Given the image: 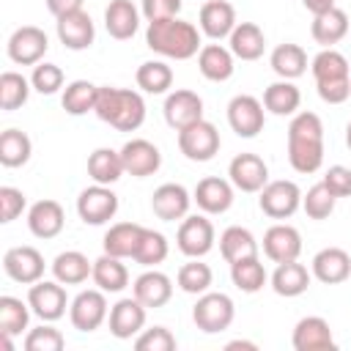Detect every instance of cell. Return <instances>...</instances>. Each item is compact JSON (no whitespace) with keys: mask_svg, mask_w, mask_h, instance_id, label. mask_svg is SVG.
Masks as SVG:
<instances>
[{"mask_svg":"<svg viewBox=\"0 0 351 351\" xmlns=\"http://www.w3.org/2000/svg\"><path fill=\"white\" fill-rule=\"evenodd\" d=\"M288 162L296 173H315L324 165V123L315 112H296L288 123Z\"/></svg>","mask_w":351,"mask_h":351,"instance_id":"obj_1","label":"cell"},{"mask_svg":"<svg viewBox=\"0 0 351 351\" xmlns=\"http://www.w3.org/2000/svg\"><path fill=\"white\" fill-rule=\"evenodd\" d=\"M145 44L151 52L170 58V60H189L200 52V30L192 22H184L178 16L148 22Z\"/></svg>","mask_w":351,"mask_h":351,"instance_id":"obj_2","label":"cell"},{"mask_svg":"<svg viewBox=\"0 0 351 351\" xmlns=\"http://www.w3.org/2000/svg\"><path fill=\"white\" fill-rule=\"evenodd\" d=\"M93 112L99 115V121L110 123L118 132H137L145 121V101L132 88L99 85Z\"/></svg>","mask_w":351,"mask_h":351,"instance_id":"obj_3","label":"cell"},{"mask_svg":"<svg viewBox=\"0 0 351 351\" xmlns=\"http://www.w3.org/2000/svg\"><path fill=\"white\" fill-rule=\"evenodd\" d=\"M233 318H236V304L222 291H206V293H200L197 302H195V307H192V321L206 335L225 332L233 324Z\"/></svg>","mask_w":351,"mask_h":351,"instance_id":"obj_4","label":"cell"},{"mask_svg":"<svg viewBox=\"0 0 351 351\" xmlns=\"http://www.w3.org/2000/svg\"><path fill=\"white\" fill-rule=\"evenodd\" d=\"M176 140H178V151L189 162H208V159H214L219 154V145H222L217 126L211 121H206V118L184 126Z\"/></svg>","mask_w":351,"mask_h":351,"instance_id":"obj_5","label":"cell"},{"mask_svg":"<svg viewBox=\"0 0 351 351\" xmlns=\"http://www.w3.org/2000/svg\"><path fill=\"white\" fill-rule=\"evenodd\" d=\"M214 241H217V233H214V225L206 214H186L178 225V233H176V247L186 255V258H203L214 250Z\"/></svg>","mask_w":351,"mask_h":351,"instance_id":"obj_6","label":"cell"},{"mask_svg":"<svg viewBox=\"0 0 351 351\" xmlns=\"http://www.w3.org/2000/svg\"><path fill=\"white\" fill-rule=\"evenodd\" d=\"M228 123L230 129L244 137V140H252L263 132V123H266V107L261 99L250 96V93H239L228 101Z\"/></svg>","mask_w":351,"mask_h":351,"instance_id":"obj_7","label":"cell"},{"mask_svg":"<svg viewBox=\"0 0 351 351\" xmlns=\"http://www.w3.org/2000/svg\"><path fill=\"white\" fill-rule=\"evenodd\" d=\"M258 206L266 217L271 219H288L302 208V189L293 181H269L261 192H258Z\"/></svg>","mask_w":351,"mask_h":351,"instance_id":"obj_8","label":"cell"},{"mask_svg":"<svg viewBox=\"0 0 351 351\" xmlns=\"http://www.w3.org/2000/svg\"><path fill=\"white\" fill-rule=\"evenodd\" d=\"M110 315V307H107V296L101 288H88V291H80L71 304H69V321L74 329L80 332H93L99 329Z\"/></svg>","mask_w":351,"mask_h":351,"instance_id":"obj_9","label":"cell"},{"mask_svg":"<svg viewBox=\"0 0 351 351\" xmlns=\"http://www.w3.org/2000/svg\"><path fill=\"white\" fill-rule=\"evenodd\" d=\"M27 304H30V310H33L36 318L52 324V321H58V318L66 315V307L71 302L66 296L63 282H58V280H38L27 291Z\"/></svg>","mask_w":351,"mask_h":351,"instance_id":"obj_10","label":"cell"},{"mask_svg":"<svg viewBox=\"0 0 351 351\" xmlns=\"http://www.w3.org/2000/svg\"><path fill=\"white\" fill-rule=\"evenodd\" d=\"M5 49H8V58H11L16 66H36V63L44 60V55H47V49H49V38H47V33H44L41 27H36V25H22V27H16V30L11 33Z\"/></svg>","mask_w":351,"mask_h":351,"instance_id":"obj_11","label":"cell"},{"mask_svg":"<svg viewBox=\"0 0 351 351\" xmlns=\"http://www.w3.org/2000/svg\"><path fill=\"white\" fill-rule=\"evenodd\" d=\"M77 214L85 225H104L118 214V195L104 184H93L80 192Z\"/></svg>","mask_w":351,"mask_h":351,"instance_id":"obj_12","label":"cell"},{"mask_svg":"<svg viewBox=\"0 0 351 351\" xmlns=\"http://www.w3.org/2000/svg\"><path fill=\"white\" fill-rule=\"evenodd\" d=\"M44 255L30 247V244H22V247H11L5 255H3V271L8 280L14 282H22V285H33L38 280H44Z\"/></svg>","mask_w":351,"mask_h":351,"instance_id":"obj_13","label":"cell"},{"mask_svg":"<svg viewBox=\"0 0 351 351\" xmlns=\"http://www.w3.org/2000/svg\"><path fill=\"white\" fill-rule=\"evenodd\" d=\"M145 304L137 299V296H126V299H118L112 307H110V315H107V324H110V335L118 337V340H132L143 332L145 326Z\"/></svg>","mask_w":351,"mask_h":351,"instance_id":"obj_14","label":"cell"},{"mask_svg":"<svg viewBox=\"0 0 351 351\" xmlns=\"http://www.w3.org/2000/svg\"><path fill=\"white\" fill-rule=\"evenodd\" d=\"M55 33L60 38V44L71 52H82L93 44L96 38V27H93V19L88 11H69L63 16H55Z\"/></svg>","mask_w":351,"mask_h":351,"instance_id":"obj_15","label":"cell"},{"mask_svg":"<svg viewBox=\"0 0 351 351\" xmlns=\"http://www.w3.org/2000/svg\"><path fill=\"white\" fill-rule=\"evenodd\" d=\"M228 178L239 192H261L269 184V167L258 154H236L228 165Z\"/></svg>","mask_w":351,"mask_h":351,"instance_id":"obj_16","label":"cell"},{"mask_svg":"<svg viewBox=\"0 0 351 351\" xmlns=\"http://www.w3.org/2000/svg\"><path fill=\"white\" fill-rule=\"evenodd\" d=\"M121 159H123V170L134 178H148L162 167L159 148L145 137H132L129 143H123Z\"/></svg>","mask_w":351,"mask_h":351,"instance_id":"obj_17","label":"cell"},{"mask_svg":"<svg viewBox=\"0 0 351 351\" xmlns=\"http://www.w3.org/2000/svg\"><path fill=\"white\" fill-rule=\"evenodd\" d=\"M189 206H192V195L184 184H162L154 189L151 195V211L156 214V219L162 222H176V219H184L189 214Z\"/></svg>","mask_w":351,"mask_h":351,"instance_id":"obj_18","label":"cell"},{"mask_svg":"<svg viewBox=\"0 0 351 351\" xmlns=\"http://www.w3.org/2000/svg\"><path fill=\"white\" fill-rule=\"evenodd\" d=\"M233 184L230 178H219V176H206L197 181L192 200L197 203V208L203 214H225L233 206Z\"/></svg>","mask_w":351,"mask_h":351,"instance_id":"obj_19","label":"cell"},{"mask_svg":"<svg viewBox=\"0 0 351 351\" xmlns=\"http://www.w3.org/2000/svg\"><path fill=\"white\" fill-rule=\"evenodd\" d=\"M299 252H302V236L293 225L277 222L263 233V255L271 263L299 261Z\"/></svg>","mask_w":351,"mask_h":351,"instance_id":"obj_20","label":"cell"},{"mask_svg":"<svg viewBox=\"0 0 351 351\" xmlns=\"http://www.w3.org/2000/svg\"><path fill=\"white\" fill-rule=\"evenodd\" d=\"M291 346L296 351H329V348H335L329 321L321 318V315L299 318L296 326H293V335H291Z\"/></svg>","mask_w":351,"mask_h":351,"instance_id":"obj_21","label":"cell"},{"mask_svg":"<svg viewBox=\"0 0 351 351\" xmlns=\"http://www.w3.org/2000/svg\"><path fill=\"white\" fill-rule=\"evenodd\" d=\"M310 271L324 285H340L351 277V255L340 247H324L313 255Z\"/></svg>","mask_w":351,"mask_h":351,"instance_id":"obj_22","label":"cell"},{"mask_svg":"<svg viewBox=\"0 0 351 351\" xmlns=\"http://www.w3.org/2000/svg\"><path fill=\"white\" fill-rule=\"evenodd\" d=\"M162 112H165L167 126L176 129V132H181L184 126H189V123H195V121L203 118V99H200L195 90L181 88V90L167 93Z\"/></svg>","mask_w":351,"mask_h":351,"instance_id":"obj_23","label":"cell"},{"mask_svg":"<svg viewBox=\"0 0 351 351\" xmlns=\"http://www.w3.org/2000/svg\"><path fill=\"white\" fill-rule=\"evenodd\" d=\"M197 25H200V33L203 36H208L211 41H222L239 25L236 22V8L228 0H208V3L200 5Z\"/></svg>","mask_w":351,"mask_h":351,"instance_id":"obj_24","label":"cell"},{"mask_svg":"<svg viewBox=\"0 0 351 351\" xmlns=\"http://www.w3.org/2000/svg\"><path fill=\"white\" fill-rule=\"evenodd\" d=\"M63 225H66V211L58 200H38L27 208V228L36 239H55L63 233Z\"/></svg>","mask_w":351,"mask_h":351,"instance_id":"obj_25","label":"cell"},{"mask_svg":"<svg viewBox=\"0 0 351 351\" xmlns=\"http://www.w3.org/2000/svg\"><path fill=\"white\" fill-rule=\"evenodd\" d=\"M132 293L145 304V307H165L167 302H170V296H173V280L165 274V271H159V269H145L137 280H134V285H132Z\"/></svg>","mask_w":351,"mask_h":351,"instance_id":"obj_26","label":"cell"},{"mask_svg":"<svg viewBox=\"0 0 351 351\" xmlns=\"http://www.w3.org/2000/svg\"><path fill=\"white\" fill-rule=\"evenodd\" d=\"M310 280H313V271H307V266H304V263H299V261L277 263L274 274L269 277L271 291H274L277 296H285V299L302 296V293L310 288Z\"/></svg>","mask_w":351,"mask_h":351,"instance_id":"obj_27","label":"cell"},{"mask_svg":"<svg viewBox=\"0 0 351 351\" xmlns=\"http://www.w3.org/2000/svg\"><path fill=\"white\" fill-rule=\"evenodd\" d=\"M236 55L230 52V47L222 44H206L197 52V69L208 82H225L233 77L236 66H233Z\"/></svg>","mask_w":351,"mask_h":351,"instance_id":"obj_28","label":"cell"},{"mask_svg":"<svg viewBox=\"0 0 351 351\" xmlns=\"http://www.w3.org/2000/svg\"><path fill=\"white\" fill-rule=\"evenodd\" d=\"M104 27L115 41H126L140 27V11L132 0H110L104 8Z\"/></svg>","mask_w":351,"mask_h":351,"instance_id":"obj_29","label":"cell"},{"mask_svg":"<svg viewBox=\"0 0 351 351\" xmlns=\"http://www.w3.org/2000/svg\"><path fill=\"white\" fill-rule=\"evenodd\" d=\"M348 33V14L343 8H329L324 14H315L313 16V25H310V36L315 44H321L324 49L326 47H335L337 41H343Z\"/></svg>","mask_w":351,"mask_h":351,"instance_id":"obj_30","label":"cell"},{"mask_svg":"<svg viewBox=\"0 0 351 351\" xmlns=\"http://www.w3.org/2000/svg\"><path fill=\"white\" fill-rule=\"evenodd\" d=\"M228 47L239 60H258L266 49V36L255 22H239L228 36Z\"/></svg>","mask_w":351,"mask_h":351,"instance_id":"obj_31","label":"cell"},{"mask_svg":"<svg viewBox=\"0 0 351 351\" xmlns=\"http://www.w3.org/2000/svg\"><path fill=\"white\" fill-rule=\"evenodd\" d=\"M90 274H93V261H88V255H82L80 250H66L52 261V277L63 285H82Z\"/></svg>","mask_w":351,"mask_h":351,"instance_id":"obj_32","label":"cell"},{"mask_svg":"<svg viewBox=\"0 0 351 351\" xmlns=\"http://www.w3.org/2000/svg\"><path fill=\"white\" fill-rule=\"evenodd\" d=\"M143 225L137 222H115L110 225V230L104 233V252L107 255H115V258H134V250L143 239Z\"/></svg>","mask_w":351,"mask_h":351,"instance_id":"obj_33","label":"cell"},{"mask_svg":"<svg viewBox=\"0 0 351 351\" xmlns=\"http://www.w3.org/2000/svg\"><path fill=\"white\" fill-rule=\"evenodd\" d=\"M93 282L96 288H101L104 293H121L129 285V269L123 266V258L115 255H101L93 261Z\"/></svg>","mask_w":351,"mask_h":351,"instance_id":"obj_34","label":"cell"},{"mask_svg":"<svg viewBox=\"0 0 351 351\" xmlns=\"http://www.w3.org/2000/svg\"><path fill=\"white\" fill-rule=\"evenodd\" d=\"M269 66L280 80H299L307 71V52L299 44H277L271 49Z\"/></svg>","mask_w":351,"mask_h":351,"instance_id":"obj_35","label":"cell"},{"mask_svg":"<svg viewBox=\"0 0 351 351\" xmlns=\"http://www.w3.org/2000/svg\"><path fill=\"white\" fill-rule=\"evenodd\" d=\"M123 173H126L123 159H121V151H115V148H96L88 156V176L93 178V184L112 186Z\"/></svg>","mask_w":351,"mask_h":351,"instance_id":"obj_36","label":"cell"},{"mask_svg":"<svg viewBox=\"0 0 351 351\" xmlns=\"http://www.w3.org/2000/svg\"><path fill=\"white\" fill-rule=\"evenodd\" d=\"M302 104V93L293 85V80H277L263 90V107L271 115H293Z\"/></svg>","mask_w":351,"mask_h":351,"instance_id":"obj_37","label":"cell"},{"mask_svg":"<svg viewBox=\"0 0 351 351\" xmlns=\"http://www.w3.org/2000/svg\"><path fill=\"white\" fill-rule=\"evenodd\" d=\"M219 252L228 263H233V261L258 255V241H255L252 230H247L241 225H230L219 233Z\"/></svg>","mask_w":351,"mask_h":351,"instance_id":"obj_38","label":"cell"},{"mask_svg":"<svg viewBox=\"0 0 351 351\" xmlns=\"http://www.w3.org/2000/svg\"><path fill=\"white\" fill-rule=\"evenodd\" d=\"M230 280L241 293H258L269 282V274H266V266L261 263V258L250 255V258L230 263Z\"/></svg>","mask_w":351,"mask_h":351,"instance_id":"obj_39","label":"cell"},{"mask_svg":"<svg viewBox=\"0 0 351 351\" xmlns=\"http://www.w3.org/2000/svg\"><path fill=\"white\" fill-rule=\"evenodd\" d=\"M134 80H137V88L143 93L159 96V93H167L173 88V69L165 60H145L137 66Z\"/></svg>","mask_w":351,"mask_h":351,"instance_id":"obj_40","label":"cell"},{"mask_svg":"<svg viewBox=\"0 0 351 351\" xmlns=\"http://www.w3.org/2000/svg\"><path fill=\"white\" fill-rule=\"evenodd\" d=\"M33 143L22 129H5L0 134V165L3 167H22L30 162Z\"/></svg>","mask_w":351,"mask_h":351,"instance_id":"obj_41","label":"cell"},{"mask_svg":"<svg viewBox=\"0 0 351 351\" xmlns=\"http://www.w3.org/2000/svg\"><path fill=\"white\" fill-rule=\"evenodd\" d=\"M96 93H99V85L88 82V80H74L66 85L63 96H60V104L69 115H85V112H93L96 107Z\"/></svg>","mask_w":351,"mask_h":351,"instance_id":"obj_42","label":"cell"},{"mask_svg":"<svg viewBox=\"0 0 351 351\" xmlns=\"http://www.w3.org/2000/svg\"><path fill=\"white\" fill-rule=\"evenodd\" d=\"M176 282H178V288H181L184 293L200 296V293H206V291L211 288V282H214V271H211V266L203 263L200 258H189V261L178 269Z\"/></svg>","mask_w":351,"mask_h":351,"instance_id":"obj_43","label":"cell"},{"mask_svg":"<svg viewBox=\"0 0 351 351\" xmlns=\"http://www.w3.org/2000/svg\"><path fill=\"white\" fill-rule=\"evenodd\" d=\"M30 304L16 296H0V335H22L30 321Z\"/></svg>","mask_w":351,"mask_h":351,"instance_id":"obj_44","label":"cell"},{"mask_svg":"<svg viewBox=\"0 0 351 351\" xmlns=\"http://www.w3.org/2000/svg\"><path fill=\"white\" fill-rule=\"evenodd\" d=\"M310 71H313L315 82H324V80H346V77H351V66H348L346 55L337 52V49H332V47L321 49V52L313 58Z\"/></svg>","mask_w":351,"mask_h":351,"instance_id":"obj_45","label":"cell"},{"mask_svg":"<svg viewBox=\"0 0 351 351\" xmlns=\"http://www.w3.org/2000/svg\"><path fill=\"white\" fill-rule=\"evenodd\" d=\"M30 90H33L30 80H25L19 71H3L0 74V110L5 112L19 110L27 101Z\"/></svg>","mask_w":351,"mask_h":351,"instance_id":"obj_46","label":"cell"},{"mask_svg":"<svg viewBox=\"0 0 351 351\" xmlns=\"http://www.w3.org/2000/svg\"><path fill=\"white\" fill-rule=\"evenodd\" d=\"M167 252H170V244H167L165 233L145 228L132 261H137V263H140V266H145V269H156V266L167 258Z\"/></svg>","mask_w":351,"mask_h":351,"instance_id":"obj_47","label":"cell"},{"mask_svg":"<svg viewBox=\"0 0 351 351\" xmlns=\"http://www.w3.org/2000/svg\"><path fill=\"white\" fill-rule=\"evenodd\" d=\"M335 203H337V197L329 192V186L324 181L313 184L307 189V195H302V208H304V214L310 219H326V217H332Z\"/></svg>","mask_w":351,"mask_h":351,"instance_id":"obj_48","label":"cell"},{"mask_svg":"<svg viewBox=\"0 0 351 351\" xmlns=\"http://www.w3.org/2000/svg\"><path fill=\"white\" fill-rule=\"evenodd\" d=\"M63 69L60 66H55V63H47V60H41V63H36L33 66V74H30V85H33V90H38L41 96H52V93H58L60 88H63Z\"/></svg>","mask_w":351,"mask_h":351,"instance_id":"obj_49","label":"cell"},{"mask_svg":"<svg viewBox=\"0 0 351 351\" xmlns=\"http://www.w3.org/2000/svg\"><path fill=\"white\" fill-rule=\"evenodd\" d=\"M66 346V337L60 335V329L49 326V321H44L36 329H27L25 335V351H60Z\"/></svg>","mask_w":351,"mask_h":351,"instance_id":"obj_50","label":"cell"},{"mask_svg":"<svg viewBox=\"0 0 351 351\" xmlns=\"http://www.w3.org/2000/svg\"><path fill=\"white\" fill-rule=\"evenodd\" d=\"M176 346H178L176 335L167 326H151V329H143L134 337V348L137 351H173Z\"/></svg>","mask_w":351,"mask_h":351,"instance_id":"obj_51","label":"cell"},{"mask_svg":"<svg viewBox=\"0 0 351 351\" xmlns=\"http://www.w3.org/2000/svg\"><path fill=\"white\" fill-rule=\"evenodd\" d=\"M27 208V197L16 186H0V222L8 225L14 222L22 211Z\"/></svg>","mask_w":351,"mask_h":351,"instance_id":"obj_52","label":"cell"},{"mask_svg":"<svg viewBox=\"0 0 351 351\" xmlns=\"http://www.w3.org/2000/svg\"><path fill=\"white\" fill-rule=\"evenodd\" d=\"M326 186H329V192L340 200V197H351V167H346V165H332L326 173H324V178H321Z\"/></svg>","mask_w":351,"mask_h":351,"instance_id":"obj_53","label":"cell"},{"mask_svg":"<svg viewBox=\"0 0 351 351\" xmlns=\"http://www.w3.org/2000/svg\"><path fill=\"white\" fill-rule=\"evenodd\" d=\"M315 90H318V96H321L326 104H343V101L351 96V77L315 82Z\"/></svg>","mask_w":351,"mask_h":351,"instance_id":"obj_54","label":"cell"},{"mask_svg":"<svg viewBox=\"0 0 351 351\" xmlns=\"http://www.w3.org/2000/svg\"><path fill=\"white\" fill-rule=\"evenodd\" d=\"M178 11H181V0H143V3H140V14H143L148 22L178 16Z\"/></svg>","mask_w":351,"mask_h":351,"instance_id":"obj_55","label":"cell"},{"mask_svg":"<svg viewBox=\"0 0 351 351\" xmlns=\"http://www.w3.org/2000/svg\"><path fill=\"white\" fill-rule=\"evenodd\" d=\"M44 3H47V11L52 16H63L69 11H80L85 0H44Z\"/></svg>","mask_w":351,"mask_h":351,"instance_id":"obj_56","label":"cell"},{"mask_svg":"<svg viewBox=\"0 0 351 351\" xmlns=\"http://www.w3.org/2000/svg\"><path fill=\"white\" fill-rule=\"evenodd\" d=\"M302 5L315 16V14H324V11L335 8V0H302Z\"/></svg>","mask_w":351,"mask_h":351,"instance_id":"obj_57","label":"cell"},{"mask_svg":"<svg viewBox=\"0 0 351 351\" xmlns=\"http://www.w3.org/2000/svg\"><path fill=\"white\" fill-rule=\"evenodd\" d=\"M225 348H228V351H230V348H252V351H255L258 346H255V343H247V340H233V343H228Z\"/></svg>","mask_w":351,"mask_h":351,"instance_id":"obj_58","label":"cell"},{"mask_svg":"<svg viewBox=\"0 0 351 351\" xmlns=\"http://www.w3.org/2000/svg\"><path fill=\"white\" fill-rule=\"evenodd\" d=\"M346 145H348V151H351V121H348V126H346Z\"/></svg>","mask_w":351,"mask_h":351,"instance_id":"obj_59","label":"cell"}]
</instances>
